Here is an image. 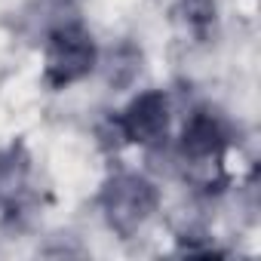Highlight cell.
<instances>
[{
    "mask_svg": "<svg viewBox=\"0 0 261 261\" xmlns=\"http://www.w3.org/2000/svg\"><path fill=\"white\" fill-rule=\"evenodd\" d=\"M95 68V43L80 25H56L46 37V68L43 80L53 89H65L77 80H83Z\"/></svg>",
    "mask_w": 261,
    "mask_h": 261,
    "instance_id": "obj_2",
    "label": "cell"
},
{
    "mask_svg": "<svg viewBox=\"0 0 261 261\" xmlns=\"http://www.w3.org/2000/svg\"><path fill=\"white\" fill-rule=\"evenodd\" d=\"M181 13L191 31L206 34L215 22V0H181Z\"/></svg>",
    "mask_w": 261,
    "mask_h": 261,
    "instance_id": "obj_5",
    "label": "cell"
},
{
    "mask_svg": "<svg viewBox=\"0 0 261 261\" xmlns=\"http://www.w3.org/2000/svg\"><path fill=\"white\" fill-rule=\"evenodd\" d=\"M227 145V129L218 114L212 111H194L181 133V154L191 163H209L218 160Z\"/></svg>",
    "mask_w": 261,
    "mask_h": 261,
    "instance_id": "obj_4",
    "label": "cell"
},
{
    "mask_svg": "<svg viewBox=\"0 0 261 261\" xmlns=\"http://www.w3.org/2000/svg\"><path fill=\"white\" fill-rule=\"evenodd\" d=\"M98 203H101L108 224L120 237H133L157 209V188L142 175L123 172V175H114L101 188Z\"/></svg>",
    "mask_w": 261,
    "mask_h": 261,
    "instance_id": "obj_1",
    "label": "cell"
},
{
    "mask_svg": "<svg viewBox=\"0 0 261 261\" xmlns=\"http://www.w3.org/2000/svg\"><path fill=\"white\" fill-rule=\"evenodd\" d=\"M114 123L120 129V139L123 142L160 145L166 139V129H169V105H166V95L157 92V89L142 92Z\"/></svg>",
    "mask_w": 261,
    "mask_h": 261,
    "instance_id": "obj_3",
    "label": "cell"
}]
</instances>
